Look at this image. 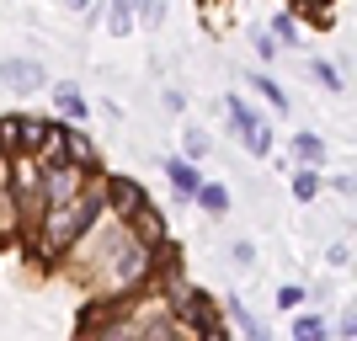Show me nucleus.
Masks as SVG:
<instances>
[{
  "label": "nucleus",
  "mask_w": 357,
  "mask_h": 341,
  "mask_svg": "<svg viewBox=\"0 0 357 341\" xmlns=\"http://www.w3.org/2000/svg\"><path fill=\"white\" fill-rule=\"evenodd\" d=\"M96 208L102 197H64V203H48V224H43V251H70L75 240L96 224Z\"/></svg>",
  "instance_id": "f257e3e1"
},
{
  "label": "nucleus",
  "mask_w": 357,
  "mask_h": 341,
  "mask_svg": "<svg viewBox=\"0 0 357 341\" xmlns=\"http://www.w3.org/2000/svg\"><path fill=\"white\" fill-rule=\"evenodd\" d=\"M144 262H149V256H144V240H128V235H123L118 245H112V262H107V278H112V282H134L139 272H144Z\"/></svg>",
  "instance_id": "f03ea898"
},
{
  "label": "nucleus",
  "mask_w": 357,
  "mask_h": 341,
  "mask_svg": "<svg viewBox=\"0 0 357 341\" xmlns=\"http://www.w3.org/2000/svg\"><path fill=\"white\" fill-rule=\"evenodd\" d=\"M0 86H11V91H38V86H43V64H32V59H6V64H0Z\"/></svg>",
  "instance_id": "7ed1b4c3"
},
{
  "label": "nucleus",
  "mask_w": 357,
  "mask_h": 341,
  "mask_svg": "<svg viewBox=\"0 0 357 341\" xmlns=\"http://www.w3.org/2000/svg\"><path fill=\"white\" fill-rule=\"evenodd\" d=\"M75 187H80V165H54V176L38 181L43 203H64V197H75Z\"/></svg>",
  "instance_id": "20e7f679"
},
{
  "label": "nucleus",
  "mask_w": 357,
  "mask_h": 341,
  "mask_svg": "<svg viewBox=\"0 0 357 341\" xmlns=\"http://www.w3.org/2000/svg\"><path fill=\"white\" fill-rule=\"evenodd\" d=\"M107 203H112V213H118V219H134L139 208H149L144 192H139L134 181H112V187H107Z\"/></svg>",
  "instance_id": "39448f33"
},
{
  "label": "nucleus",
  "mask_w": 357,
  "mask_h": 341,
  "mask_svg": "<svg viewBox=\"0 0 357 341\" xmlns=\"http://www.w3.org/2000/svg\"><path fill=\"white\" fill-rule=\"evenodd\" d=\"M229 123H235V134L245 139V144H251V139L261 134V128H267V123L256 118V112H251V107H245V102H240V96H229Z\"/></svg>",
  "instance_id": "423d86ee"
},
{
  "label": "nucleus",
  "mask_w": 357,
  "mask_h": 341,
  "mask_svg": "<svg viewBox=\"0 0 357 341\" xmlns=\"http://www.w3.org/2000/svg\"><path fill=\"white\" fill-rule=\"evenodd\" d=\"M197 203L208 208L213 219H224V213H229V192H224L219 181H197Z\"/></svg>",
  "instance_id": "0eeeda50"
},
{
  "label": "nucleus",
  "mask_w": 357,
  "mask_h": 341,
  "mask_svg": "<svg viewBox=\"0 0 357 341\" xmlns=\"http://www.w3.org/2000/svg\"><path fill=\"white\" fill-rule=\"evenodd\" d=\"M294 155L304 165H320V160H326V144H320L314 134H294Z\"/></svg>",
  "instance_id": "6e6552de"
},
{
  "label": "nucleus",
  "mask_w": 357,
  "mask_h": 341,
  "mask_svg": "<svg viewBox=\"0 0 357 341\" xmlns=\"http://www.w3.org/2000/svg\"><path fill=\"white\" fill-rule=\"evenodd\" d=\"M229 320H235V326L245 331V336H267V326H261V320H256V315L245 310V304H240V298H229Z\"/></svg>",
  "instance_id": "1a4fd4ad"
},
{
  "label": "nucleus",
  "mask_w": 357,
  "mask_h": 341,
  "mask_svg": "<svg viewBox=\"0 0 357 341\" xmlns=\"http://www.w3.org/2000/svg\"><path fill=\"white\" fill-rule=\"evenodd\" d=\"M165 171H171V181H176V192H197V171H192V160H165Z\"/></svg>",
  "instance_id": "9d476101"
},
{
  "label": "nucleus",
  "mask_w": 357,
  "mask_h": 341,
  "mask_svg": "<svg viewBox=\"0 0 357 341\" xmlns=\"http://www.w3.org/2000/svg\"><path fill=\"white\" fill-rule=\"evenodd\" d=\"M134 6L139 0H112L107 16H112V32H118V38H128V27H134Z\"/></svg>",
  "instance_id": "9b49d317"
},
{
  "label": "nucleus",
  "mask_w": 357,
  "mask_h": 341,
  "mask_svg": "<svg viewBox=\"0 0 357 341\" xmlns=\"http://www.w3.org/2000/svg\"><path fill=\"white\" fill-rule=\"evenodd\" d=\"M59 112H64V118H80V123H86V96H80L75 86H59Z\"/></svg>",
  "instance_id": "f8f14e48"
},
{
  "label": "nucleus",
  "mask_w": 357,
  "mask_h": 341,
  "mask_svg": "<svg viewBox=\"0 0 357 341\" xmlns=\"http://www.w3.org/2000/svg\"><path fill=\"white\" fill-rule=\"evenodd\" d=\"M310 75H314V80H320L326 91H342V86H347L342 75H336V64H326V59H314V64H310Z\"/></svg>",
  "instance_id": "ddd939ff"
},
{
  "label": "nucleus",
  "mask_w": 357,
  "mask_h": 341,
  "mask_svg": "<svg viewBox=\"0 0 357 341\" xmlns=\"http://www.w3.org/2000/svg\"><path fill=\"white\" fill-rule=\"evenodd\" d=\"M256 91H261V96H267V102L278 107V112H288V96L278 91V80H272V75H256Z\"/></svg>",
  "instance_id": "4468645a"
},
{
  "label": "nucleus",
  "mask_w": 357,
  "mask_h": 341,
  "mask_svg": "<svg viewBox=\"0 0 357 341\" xmlns=\"http://www.w3.org/2000/svg\"><path fill=\"white\" fill-rule=\"evenodd\" d=\"M272 43H298V27H294V16H278V22H272Z\"/></svg>",
  "instance_id": "2eb2a0df"
},
{
  "label": "nucleus",
  "mask_w": 357,
  "mask_h": 341,
  "mask_svg": "<svg viewBox=\"0 0 357 341\" xmlns=\"http://www.w3.org/2000/svg\"><path fill=\"white\" fill-rule=\"evenodd\" d=\"M294 336L298 341H320V336H326V326H320L314 315H304V320H294Z\"/></svg>",
  "instance_id": "dca6fc26"
},
{
  "label": "nucleus",
  "mask_w": 357,
  "mask_h": 341,
  "mask_svg": "<svg viewBox=\"0 0 357 341\" xmlns=\"http://www.w3.org/2000/svg\"><path fill=\"white\" fill-rule=\"evenodd\" d=\"M294 192L304 197V203H310V197L320 192V176H314V171H298V176H294Z\"/></svg>",
  "instance_id": "f3484780"
},
{
  "label": "nucleus",
  "mask_w": 357,
  "mask_h": 341,
  "mask_svg": "<svg viewBox=\"0 0 357 341\" xmlns=\"http://www.w3.org/2000/svg\"><path fill=\"white\" fill-rule=\"evenodd\" d=\"M304 288H294V282H288V288H278V310H298V304H304Z\"/></svg>",
  "instance_id": "a211bd4d"
},
{
  "label": "nucleus",
  "mask_w": 357,
  "mask_h": 341,
  "mask_svg": "<svg viewBox=\"0 0 357 341\" xmlns=\"http://www.w3.org/2000/svg\"><path fill=\"white\" fill-rule=\"evenodd\" d=\"M229 256H235V267H251V262H256V245H251V240H235Z\"/></svg>",
  "instance_id": "6ab92c4d"
},
{
  "label": "nucleus",
  "mask_w": 357,
  "mask_h": 341,
  "mask_svg": "<svg viewBox=\"0 0 357 341\" xmlns=\"http://www.w3.org/2000/svg\"><path fill=\"white\" fill-rule=\"evenodd\" d=\"M187 155H208V134H203V128H187Z\"/></svg>",
  "instance_id": "aec40b11"
},
{
  "label": "nucleus",
  "mask_w": 357,
  "mask_h": 341,
  "mask_svg": "<svg viewBox=\"0 0 357 341\" xmlns=\"http://www.w3.org/2000/svg\"><path fill=\"white\" fill-rule=\"evenodd\" d=\"M16 128H22V118H0V149L16 144Z\"/></svg>",
  "instance_id": "412c9836"
},
{
  "label": "nucleus",
  "mask_w": 357,
  "mask_h": 341,
  "mask_svg": "<svg viewBox=\"0 0 357 341\" xmlns=\"http://www.w3.org/2000/svg\"><path fill=\"white\" fill-rule=\"evenodd\" d=\"M144 22H149V27H160V22H165V0H144Z\"/></svg>",
  "instance_id": "4be33fe9"
},
{
  "label": "nucleus",
  "mask_w": 357,
  "mask_h": 341,
  "mask_svg": "<svg viewBox=\"0 0 357 341\" xmlns=\"http://www.w3.org/2000/svg\"><path fill=\"white\" fill-rule=\"evenodd\" d=\"M304 6H310V11H326V6H331V0H304Z\"/></svg>",
  "instance_id": "5701e85b"
},
{
  "label": "nucleus",
  "mask_w": 357,
  "mask_h": 341,
  "mask_svg": "<svg viewBox=\"0 0 357 341\" xmlns=\"http://www.w3.org/2000/svg\"><path fill=\"white\" fill-rule=\"evenodd\" d=\"M64 6H70V11H86V0H64Z\"/></svg>",
  "instance_id": "b1692460"
}]
</instances>
